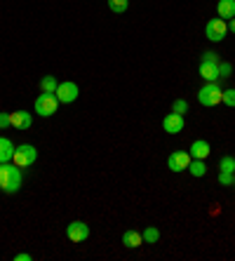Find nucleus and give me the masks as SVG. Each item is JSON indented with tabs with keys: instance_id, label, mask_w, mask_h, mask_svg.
Returning a JSON list of instances; mask_svg holds the SVG:
<instances>
[{
	"instance_id": "nucleus-1",
	"label": "nucleus",
	"mask_w": 235,
	"mask_h": 261,
	"mask_svg": "<svg viewBox=\"0 0 235 261\" xmlns=\"http://www.w3.org/2000/svg\"><path fill=\"white\" fill-rule=\"evenodd\" d=\"M24 184V172L14 163H0V191L17 193Z\"/></svg>"
},
{
	"instance_id": "nucleus-2",
	"label": "nucleus",
	"mask_w": 235,
	"mask_h": 261,
	"mask_svg": "<svg viewBox=\"0 0 235 261\" xmlns=\"http://www.w3.org/2000/svg\"><path fill=\"white\" fill-rule=\"evenodd\" d=\"M221 97H223V90L219 87V83H207V85L200 87V92H198V101L202 103V106H207V109L221 103Z\"/></svg>"
},
{
	"instance_id": "nucleus-3",
	"label": "nucleus",
	"mask_w": 235,
	"mask_h": 261,
	"mask_svg": "<svg viewBox=\"0 0 235 261\" xmlns=\"http://www.w3.org/2000/svg\"><path fill=\"white\" fill-rule=\"evenodd\" d=\"M57 109H59V99H57V94H49V92H42L40 97L36 99V113L42 118H49L55 116Z\"/></svg>"
},
{
	"instance_id": "nucleus-4",
	"label": "nucleus",
	"mask_w": 235,
	"mask_h": 261,
	"mask_svg": "<svg viewBox=\"0 0 235 261\" xmlns=\"http://www.w3.org/2000/svg\"><path fill=\"white\" fill-rule=\"evenodd\" d=\"M38 158V151H36V146H31V144H21L14 148V155H12V163L19 165L21 170L24 167H29V165H33Z\"/></svg>"
},
{
	"instance_id": "nucleus-5",
	"label": "nucleus",
	"mask_w": 235,
	"mask_h": 261,
	"mask_svg": "<svg viewBox=\"0 0 235 261\" xmlns=\"http://www.w3.org/2000/svg\"><path fill=\"white\" fill-rule=\"evenodd\" d=\"M226 33H228V21H223V19H210V21H207V26H205L207 40L221 43L223 38H226Z\"/></svg>"
},
{
	"instance_id": "nucleus-6",
	"label": "nucleus",
	"mask_w": 235,
	"mask_h": 261,
	"mask_svg": "<svg viewBox=\"0 0 235 261\" xmlns=\"http://www.w3.org/2000/svg\"><path fill=\"white\" fill-rule=\"evenodd\" d=\"M55 94H57V99H59V103H73L80 97V87H78V83L66 80V83H59Z\"/></svg>"
},
{
	"instance_id": "nucleus-7",
	"label": "nucleus",
	"mask_w": 235,
	"mask_h": 261,
	"mask_svg": "<svg viewBox=\"0 0 235 261\" xmlns=\"http://www.w3.org/2000/svg\"><path fill=\"white\" fill-rule=\"evenodd\" d=\"M66 236L71 243H85L90 238V226L85 224V221H71L66 226Z\"/></svg>"
},
{
	"instance_id": "nucleus-8",
	"label": "nucleus",
	"mask_w": 235,
	"mask_h": 261,
	"mask_svg": "<svg viewBox=\"0 0 235 261\" xmlns=\"http://www.w3.org/2000/svg\"><path fill=\"white\" fill-rule=\"evenodd\" d=\"M191 160H193V158H191V153H188V151H174L167 158V167L172 172H184V170H188Z\"/></svg>"
},
{
	"instance_id": "nucleus-9",
	"label": "nucleus",
	"mask_w": 235,
	"mask_h": 261,
	"mask_svg": "<svg viewBox=\"0 0 235 261\" xmlns=\"http://www.w3.org/2000/svg\"><path fill=\"white\" fill-rule=\"evenodd\" d=\"M186 127V120H184V116H179V113H167V116L163 118V129L167 134H179L181 129Z\"/></svg>"
},
{
	"instance_id": "nucleus-10",
	"label": "nucleus",
	"mask_w": 235,
	"mask_h": 261,
	"mask_svg": "<svg viewBox=\"0 0 235 261\" xmlns=\"http://www.w3.org/2000/svg\"><path fill=\"white\" fill-rule=\"evenodd\" d=\"M10 125H12L14 129H29L31 125H33V116H31L29 111H14V113H10Z\"/></svg>"
},
{
	"instance_id": "nucleus-11",
	"label": "nucleus",
	"mask_w": 235,
	"mask_h": 261,
	"mask_svg": "<svg viewBox=\"0 0 235 261\" xmlns=\"http://www.w3.org/2000/svg\"><path fill=\"white\" fill-rule=\"evenodd\" d=\"M200 78L207 80V83H217L221 75H219V61H200Z\"/></svg>"
},
{
	"instance_id": "nucleus-12",
	"label": "nucleus",
	"mask_w": 235,
	"mask_h": 261,
	"mask_svg": "<svg viewBox=\"0 0 235 261\" xmlns=\"http://www.w3.org/2000/svg\"><path fill=\"white\" fill-rule=\"evenodd\" d=\"M191 158L193 160H205L207 155H210L212 153V146L207 144L205 139H198V141H193V144H191Z\"/></svg>"
},
{
	"instance_id": "nucleus-13",
	"label": "nucleus",
	"mask_w": 235,
	"mask_h": 261,
	"mask_svg": "<svg viewBox=\"0 0 235 261\" xmlns=\"http://www.w3.org/2000/svg\"><path fill=\"white\" fill-rule=\"evenodd\" d=\"M217 14L223 21H230L235 17V0H219L217 3Z\"/></svg>"
},
{
	"instance_id": "nucleus-14",
	"label": "nucleus",
	"mask_w": 235,
	"mask_h": 261,
	"mask_svg": "<svg viewBox=\"0 0 235 261\" xmlns=\"http://www.w3.org/2000/svg\"><path fill=\"white\" fill-rule=\"evenodd\" d=\"M14 148L17 146L7 139V137H0V163H10L14 155Z\"/></svg>"
},
{
	"instance_id": "nucleus-15",
	"label": "nucleus",
	"mask_w": 235,
	"mask_h": 261,
	"mask_svg": "<svg viewBox=\"0 0 235 261\" xmlns=\"http://www.w3.org/2000/svg\"><path fill=\"white\" fill-rule=\"evenodd\" d=\"M141 243H144V236H141V233H137V231H125L122 233V245H125V247L137 249Z\"/></svg>"
},
{
	"instance_id": "nucleus-16",
	"label": "nucleus",
	"mask_w": 235,
	"mask_h": 261,
	"mask_svg": "<svg viewBox=\"0 0 235 261\" xmlns=\"http://www.w3.org/2000/svg\"><path fill=\"white\" fill-rule=\"evenodd\" d=\"M57 87H59V80H57L55 75H45V78L40 80V90H42V92H49V94H55Z\"/></svg>"
},
{
	"instance_id": "nucleus-17",
	"label": "nucleus",
	"mask_w": 235,
	"mask_h": 261,
	"mask_svg": "<svg viewBox=\"0 0 235 261\" xmlns=\"http://www.w3.org/2000/svg\"><path fill=\"white\" fill-rule=\"evenodd\" d=\"M188 172H191L193 176H205L207 174L205 160H191V165H188Z\"/></svg>"
},
{
	"instance_id": "nucleus-18",
	"label": "nucleus",
	"mask_w": 235,
	"mask_h": 261,
	"mask_svg": "<svg viewBox=\"0 0 235 261\" xmlns=\"http://www.w3.org/2000/svg\"><path fill=\"white\" fill-rule=\"evenodd\" d=\"M141 236H144V243H148V245H155L158 240H160V231H158L155 226H148Z\"/></svg>"
},
{
	"instance_id": "nucleus-19",
	"label": "nucleus",
	"mask_w": 235,
	"mask_h": 261,
	"mask_svg": "<svg viewBox=\"0 0 235 261\" xmlns=\"http://www.w3.org/2000/svg\"><path fill=\"white\" fill-rule=\"evenodd\" d=\"M109 7H111V12L122 14L129 7V0H109Z\"/></svg>"
},
{
	"instance_id": "nucleus-20",
	"label": "nucleus",
	"mask_w": 235,
	"mask_h": 261,
	"mask_svg": "<svg viewBox=\"0 0 235 261\" xmlns=\"http://www.w3.org/2000/svg\"><path fill=\"white\" fill-rule=\"evenodd\" d=\"M219 172H235V160L230 155H223L219 160Z\"/></svg>"
},
{
	"instance_id": "nucleus-21",
	"label": "nucleus",
	"mask_w": 235,
	"mask_h": 261,
	"mask_svg": "<svg viewBox=\"0 0 235 261\" xmlns=\"http://www.w3.org/2000/svg\"><path fill=\"white\" fill-rule=\"evenodd\" d=\"M221 103H226L228 109H235V90H223V97H221Z\"/></svg>"
},
{
	"instance_id": "nucleus-22",
	"label": "nucleus",
	"mask_w": 235,
	"mask_h": 261,
	"mask_svg": "<svg viewBox=\"0 0 235 261\" xmlns=\"http://www.w3.org/2000/svg\"><path fill=\"white\" fill-rule=\"evenodd\" d=\"M172 111H174V113H179V116H184V113L188 111V101H186V99H176V101L172 103Z\"/></svg>"
},
{
	"instance_id": "nucleus-23",
	"label": "nucleus",
	"mask_w": 235,
	"mask_h": 261,
	"mask_svg": "<svg viewBox=\"0 0 235 261\" xmlns=\"http://www.w3.org/2000/svg\"><path fill=\"white\" fill-rule=\"evenodd\" d=\"M230 73H233V66L228 61H219V75L221 78H230Z\"/></svg>"
},
{
	"instance_id": "nucleus-24",
	"label": "nucleus",
	"mask_w": 235,
	"mask_h": 261,
	"mask_svg": "<svg viewBox=\"0 0 235 261\" xmlns=\"http://www.w3.org/2000/svg\"><path fill=\"white\" fill-rule=\"evenodd\" d=\"M233 174L235 172H219V184L221 186H230L233 184Z\"/></svg>"
},
{
	"instance_id": "nucleus-25",
	"label": "nucleus",
	"mask_w": 235,
	"mask_h": 261,
	"mask_svg": "<svg viewBox=\"0 0 235 261\" xmlns=\"http://www.w3.org/2000/svg\"><path fill=\"white\" fill-rule=\"evenodd\" d=\"M5 127H12L10 125V113H0V129H5Z\"/></svg>"
},
{
	"instance_id": "nucleus-26",
	"label": "nucleus",
	"mask_w": 235,
	"mask_h": 261,
	"mask_svg": "<svg viewBox=\"0 0 235 261\" xmlns=\"http://www.w3.org/2000/svg\"><path fill=\"white\" fill-rule=\"evenodd\" d=\"M200 61H219V55H217V52H205Z\"/></svg>"
},
{
	"instance_id": "nucleus-27",
	"label": "nucleus",
	"mask_w": 235,
	"mask_h": 261,
	"mask_svg": "<svg viewBox=\"0 0 235 261\" xmlns=\"http://www.w3.org/2000/svg\"><path fill=\"white\" fill-rule=\"evenodd\" d=\"M14 259L17 261H31V254H24V252H21V254H17Z\"/></svg>"
},
{
	"instance_id": "nucleus-28",
	"label": "nucleus",
	"mask_w": 235,
	"mask_h": 261,
	"mask_svg": "<svg viewBox=\"0 0 235 261\" xmlns=\"http://www.w3.org/2000/svg\"><path fill=\"white\" fill-rule=\"evenodd\" d=\"M228 29H230V31H233V33H235V17H233V19H230V21H228Z\"/></svg>"
},
{
	"instance_id": "nucleus-29",
	"label": "nucleus",
	"mask_w": 235,
	"mask_h": 261,
	"mask_svg": "<svg viewBox=\"0 0 235 261\" xmlns=\"http://www.w3.org/2000/svg\"><path fill=\"white\" fill-rule=\"evenodd\" d=\"M233 186H235V174H233Z\"/></svg>"
},
{
	"instance_id": "nucleus-30",
	"label": "nucleus",
	"mask_w": 235,
	"mask_h": 261,
	"mask_svg": "<svg viewBox=\"0 0 235 261\" xmlns=\"http://www.w3.org/2000/svg\"><path fill=\"white\" fill-rule=\"evenodd\" d=\"M233 160H235V158H233Z\"/></svg>"
}]
</instances>
